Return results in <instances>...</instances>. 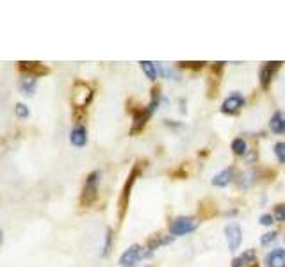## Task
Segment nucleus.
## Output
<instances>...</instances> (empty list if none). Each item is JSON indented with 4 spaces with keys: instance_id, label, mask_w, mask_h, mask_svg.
Masks as SVG:
<instances>
[{
    "instance_id": "obj_15",
    "label": "nucleus",
    "mask_w": 285,
    "mask_h": 267,
    "mask_svg": "<svg viewBox=\"0 0 285 267\" xmlns=\"http://www.w3.org/2000/svg\"><path fill=\"white\" fill-rule=\"evenodd\" d=\"M232 177H234V170L232 168H227L223 170L221 173H218L216 177L212 178V185H216V187H225L232 182Z\"/></svg>"
},
{
    "instance_id": "obj_10",
    "label": "nucleus",
    "mask_w": 285,
    "mask_h": 267,
    "mask_svg": "<svg viewBox=\"0 0 285 267\" xmlns=\"http://www.w3.org/2000/svg\"><path fill=\"white\" fill-rule=\"evenodd\" d=\"M69 143L77 148H84L86 143H88V130L84 125H75L69 132Z\"/></svg>"
},
{
    "instance_id": "obj_27",
    "label": "nucleus",
    "mask_w": 285,
    "mask_h": 267,
    "mask_svg": "<svg viewBox=\"0 0 285 267\" xmlns=\"http://www.w3.org/2000/svg\"><path fill=\"white\" fill-rule=\"evenodd\" d=\"M2 241H4V233H2V230H0V244H2Z\"/></svg>"
},
{
    "instance_id": "obj_11",
    "label": "nucleus",
    "mask_w": 285,
    "mask_h": 267,
    "mask_svg": "<svg viewBox=\"0 0 285 267\" xmlns=\"http://www.w3.org/2000/svg\"><path fill=\"white\" fill-rule=\"evenodd\" d=\"M280 66H281V62L276 61V62H266V64H264L262 68H260L259 77H260V86H262L264 89H267V87H269L271 79H273L274 72H276V70L280 68Z\"/></svg>"
},
{
    "instance_id": "obj_4",
    "label": "nucleus",
    "mask_w": 285,
    "mask_h": 267,
    "mask_svg": "<svg viewBox=\"0 0 285 267\" xmlns=\"http://www.w3.org/2000/svg\"><path fill=\"white\" fill-rule=\"evenodd\" d=\"M198 219L196 217H189V216H179L169 223V231H171L173 237L176 235H187L191 231H194L198 228Z\"/></svg>"
},
{
    "instance_id": "obj_2",
    "label": "nucleus",
    "mask_w": 285,
    "mask_h": 267,
    "mask_svg": "<svg viewBox=\"0 0 285 267\" xmlns=\"http://www.w3.org/2000/svg\"><path fill=\"white\" fill-rule=\"evenodd\" d=\"M93 100V89L82 80H77L72 89V104L75 111H84Z\"/></svg>"
},
{
    "instance_id": "obj_23",
    "label": "nucleus",
    "mask_w": 285,
    "mask_h": 267,
    "mask_svg": "<svg viewBox=\"0 0 285 267\" xmlns=\"http://www.w3.org/2000/svg\"><path fill=\"white\" fill-rule=\"evenodd\" d=\"M273 150H274V155H276L278 162L285 164V143H276Z\"/></svg>"
},
{
    "instance_id": "obj_19",
    "label": "nucleus",
    "mask_w": 285,
    "mask_h": 267,
    "mask_svg": "<svg viewBox=\"0 0 285 267\" xmlns=\"http://www.w3.org/2000/svg\"><path fill=\"white\" fill-rule=\"evenodd\" d=\"M142 68V72H145V75L148 77V79L154 82V80H157V68H155V62L152 61H141L139 62Z\"/></svg>"
},
{
    "instance_id": "obj_9",
    "label": "nucleus",
    "mask_w": 285,
    "mask_h": 267,
    "mask_svg": "<svg viewBox=\"0 0 285 267\" xmlns=\"http://www.w3.org/2000/svg\"><path fill=\"white\" fill-rule=\"evenodd\" d=\"M137 175H139V168L135 166V168H134V171H132L130 175H128L127 182H125V185H123V191H121V199H120V216H121V217H123L125 210H127V207H128V198H130V189H132V185H134V182H135V178H137Z\"/></svg>"
},
{
    "instance_id": "obj_8",
    "label": "nucleus",
    "mask_w": 285,
    "mask_h": 267,
    "mask_svg": "<svg viewBox=\"0 0 285 267\" xmlns=\"http://www.w3.org/2000/svg\"><path fill=\"white\" fill-rule=\"evenodd\" d=\"M225 235H227L228 249H230L232 253L237 251L239 246H241V242H242V230H241V226H239L237 223L227 224V228H225Z\"/></svg>"
},
{
    "instance_id": "obj_3",
    "label": "nucleus",
    "mask_w": 285,
    "mask_h": 267,
    "mask_svg": "<svg viewBox=\"0 0 285 267\" xmlns=\"http://www.w3.org/2000/svg\"><path fill=\"white\" fill-rule=\"evenodd\" d=\"M154 253H150L147 248H142L139 244H132L123 255L120 256V265L121 267H135L139 260L142 258H150Z\"/></svg>"
},
{
    "instance_id": "obj_20",
    "label": "nucleus",
    "mask_w": 285,
    "mask_h": 267,
    "mask_svg": "<svg viewBox=\"0 0 285 267\" xmlns=\"http://www.w3.org/2000/svg\"><path fill=\"white\" fill-rule=\"evenodd\" d=\"M232 152L239 157L246 155V153H248V145H246L244 139H241V138L234 139V141H232Z\"/></svg>"
},
{
    "instance_id": "obj_26",
    "label": "nucleus",
    "mask_w": 285,
    "mask_h": 267,
    "mask_svg": "<svg viewBox=\"0 0 285 267\" xmlns=\"http://www.w3.org/2000/svg\"><path fill=\"white\" fill-rule=\"evenodd\" d=\"M273 221H274V217L271 216V214H264V216L259 217V223L264 224V226H271V224H273Z\"/></svg>"
},
{
    "instance_id": "obj_14",
    "label": "nucleus",
    "mask_w": 285,
    "mask_h": 267,
    "mask_svg": "<svg viewBox=\"0 0 285 267\" xmlns=\"http://www.w3.org/2000/svg\"><path fill=\"white\" fill-rule=\"evenodd\" d=\"M269 128H271V132H273V134H278V136L285 134V116L281 114L280 111H276L273 116H271Z\"/></svg>"
},
{
    "instance_id": "obj_25",
    "label": "nucleus",
    "mask_w": 285,
    "mask_h": 267,
    "mask_svg": "<svg viewBox=\"0 0 285 267\" xmlns=\"http://www.w3.org/2000/svg\"><path fill=\"white\" fill-rule=\"evenodd\" d=\"M274 219L280 221V223H285V205H276L274 207Z\"/></svg>"
},
{
    "instance_id": "obj_17",
    "label": "nucleus",
    "mask_w": 285,
    "mask_h": 267,
    "mask_svg": "<svg viewBox=\"0 0 285 267\" xmlns=\"http://www.w3.org/2000/svg\"><path fill=\"white\" fill-rule=\"evenodd\" d=\"M18 89H20V93L25 94V96H32V94L36 93V79H27V77H23Z\"/></svg>"
},
{
    "instance_id": "obj_13",
    "label": "nucleus",
    "mask_w": 285,
    "mask_h": 267,
    "mask_svg": "<svg viewBox=\"0 0 285 267\" xmlns=\"http://www.w3.org/2000/svg\"><path fill=\"white\" fill-rule=\"evenodd\" d=\"M266 265L267 267H285V249L278 248L267 253L266 256Z\"/></svg>"
},
{
    "instance_id": "obj_1",
    "label": "nucleus",
    "mask_w": 285,
    "mask_h": 267,
    "mask_svg": "<svg viewBox=\"0 0 285 267\" xmlns=\"http://www.w3.org/2000/svg\"><path fill=\"white\" fill-rule=\"evenodd\" d=\"M98 184H100V171H91L86 177L84 187L81 192V205L91 207L98 198Z\"/></svg>"
},
{
    "instance_id": "obj_7",
    "label": "nucleus",
    "mask_w": 285,
    "mask_h": 267,
    "mask_svg": "<svg viewBox=\"0 0 285 267\" xmlns=\"http://www.w3.org/2000/svg\"><path fill=\"white\" fill-rule=\"evenodd\" d=\"M244 104H246V100L241 93H232L230 96L221 104V112H223V114H228V116L237 114V112L244 107Z\"/></svg>"
},
{
    "instance_id": "obj_12",
    "label": "nucleus",
    "mask_w": 285,
    "mask_h": 267,
    "mask_svg": "<svg viewBox=\"0 0 285 267\" xmlns=\"http://www.w3.org/2000/svg\"><path fill=\"white\" fill-rule=\"evenodd\" d=\"M255 258H257L255 249H248V251H244L242 255L235 256L232 260V267H252L255 263Z\"/></svg>"
},
{
    "instance_id": "obj_24",
    "label": "nucleus",
    "mask_w": 285,
    "mask_h": 267,
    "mask_svg": "<svg viewBox=\"0 0 285 267\" xmlns=\"http://www.w3.org/2000/svg\"><path fill=\"white\" fill-rule=\"evenodd\" d=\"M276 239H278L276 231H267V233H264L262 237H260V244H262V246H269L271 242H274Z\"/></svg>"
},
{
    "instance_id": "obj_16",
    "label": "nucleus",
    "mask_w": 285,
    "mask_h": 267,
    "mask_svg": "<svg viewBox=\"0 0 285 267\" xmlns=\"http://www.w3.org/2000/svg\"><path fill=\"white\" fill-rule=\"evenodd\" d=\"M173 235H168V237H164V235H154V237L148 241V244H147V249L150 253H154L155 249L157 248H161V246H166V244H169V242H173Z\"/></svg>"
},
{
    "instance_id": "obj_5",
    "label": "nucleus",
    "mask_w": 285,
    "mask_h": 267,
    "mask_svg": "<svg viewBox=\"0 0 285 267\" xmlns=\"http://www.w3.org/2000/svg\"><path fill=\"white\" fill-rule=\"evenodd\" d=\"M18 72L27 79H40L50 73V68L40 61H20L18 62Z\"/></svg>"
},
{
    "instance_id": "obj_22",
    "label": "nucleus",
    "mask_w": 285,
    "mask_h": 267,
    "mask_svg": "<svg viewBox=\"0 0 285 267\" xmlns=\"http://www.w3.org/2000/svg\"><path fill=\"white\" fill-rule=\"evenodd\" d=\"M15 114H16V118H20V119H25V118H29V107H27L25 104H16V107H15Z\"/></svg>"
},
{
    "instance_id": "obj_18",
    "label": "nucleus",
    "mask_w": 285,
    "mask_h": 267,
    "mask_svg": "<svg viewBox=\"0 0 285 267\" xmlns=\"http://www.w3.org/2000/svg\"><path fill=\"white\" fill-rule=\"evenodd\" d=\"M255 182H257V171H246V173H242V177L237 180V184L241 189H250Z\"/></svg>"
},
{
    "instance_id": "obj_6",
    "label": "nucleus",
    "mask_w": 285,
    "mask_h": 267,
    "mask_svg": "<svg viewBox=\"0 0 285 267\" xmlns=\"http://www.w3.org/2000/svg\"><path fill=\"white\" fill-rule=\"evenodd\" d=\"M152 114H154V111H152L150 107L135 109V111L132 112V128H130V134L141 132V130L147 126V123H148V119H150Z\"/></svg>"
},
{
    "instance_id": "obj_21",
    "label": "nucleus",
    "mask_w": 285,
    "mask_h": 267,
    "mask_svg": "<svg viewBox=\"0 0 285 267\" xmlns=\"http://www.w3.org/2000/svg\"><path fill=\"white\" fill-rule=\"evenodd\" d=\"M111 248H113V230L107 228V233H105V244H103L102 249V256H107L111 253Z\"/></svg>"
}]
</instances>
